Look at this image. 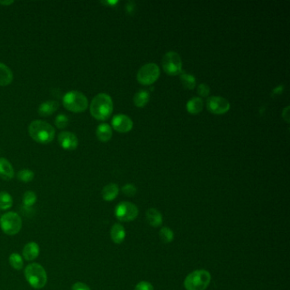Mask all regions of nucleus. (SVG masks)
<instances>
[{
  "instance_id": "nucleus-1",
  "label": "nucleus",
  "mask_w": 290,
  "mask_h": 290,
  "mask_svg": "<svg viewBox=\"0 0 290 290\" xmlns=\"http://www.w3.org/2000/svg\"><path fill=\"white\" fill-rule=\"evenodd\" d=\"M89 111L93 118L105 121L109 119L113 111V103L111 96L105 93H100L96 95L90 103Z\"/></svg>"
},
{
  "instance_id": "nucleus-2",
  "label": "nucleus",
  "mask_w": 290,
  "mask_h": 290,
  "mask_svg": "<svg viewBox=\"0 0 290 290\" xmlns=\"http://www.w3.org/2000/svg\"><path fill=\"white\" fill-rule=\"evenodd\" d=\"M28 133L33 141L38 143L49 144L55 138L56 129L49 123L34 120L29 124Z\"/></svg>"
},
{
  "instance_id": "nucleus-3",
  "label": "nucleus",
  "mask_w": 290,
  "mask_h": 290,
  "mask_svg": "<svg viewBox=\"0 0 290 290\" xmlns=\"http://www.w3.org/2000/svg\"><path fill=\"white\" fill-rule=\"evenodd\" d=\"M24 275L30 286L35 290L43 289L48 282L46 270L40 264L31 263L26 266Z\"/></svg>"
},
{
  "instance_id": "nucleus-4",
  "label": "nucleus",
  "mask_w": 290,
  "mask_h": 290,
  "mask_svg": "<svg viewBox=\"0 0 290 290\" xmlns=\"http://www.w3.org/2000/svg\"><path fill=\"white\" fill-rule=\"evenodd\" d=\"M62 103L65 108L76 113L84 112L89 106V102L84 94L76 90L66 93L63 96Z\"/></svg>"
},
{
  "instance_id": "nucleus-5",
  "label": "nucleus",
  "mask_w": 290,
  "mask_h": 290,
  "mask_svg": "<svg viewBox=\"0 0 290 290\" xmlns=\"http://www.w3.org/2000/svg\"><path fill=\"white\" fill-rule=\"evenodd\" d=\"M210 281L211 275L208 270H194L186 277L184 286L186 290H205Z\"/></svg>"
},
{
  "instance_id": "nucleus-6",
  "label": "nucleus",
  "mask_w": 290,
  "mask_h": 290,
  "mask_svg": "<svg viewBox=\"0 0 290 290\" xmlns=\"http://www.w3.org/2000/svg\"><path fill=\"white\" fill-rule=\"evenodd\" d=\"M22 228V221L20 215L15 212H8L0 217V228L9 236H14L20 232Z\"/></svg>"
},
{
  "instance_id": "nucleus-7",
  "label": "nucleus",
  "mask_w": 290,
  "mask_h": 290,
  "mask_svg": "<svg viewBox=\"0 0 290 290\" xmlns=\"http://www.w3.org/2000/svg\"><path fill=\"white\" fill-rule=\"evenodd\" d=\"M162 66L165 73L175 76L182 72V60L178 53L168 51L162 59Z\"/></svg>"
},
{
  "instance_id": "nucleus-8",
  "label": "nucleus",
  "mask_w": 290,
  "mask_h": 290,
  "mask_svg": "<svg viewBox=\"0 0 290 290\" xmlns=\"http://www.w3.org/2000/svg\"><path fill=\"white\" fill-rule=\"evenodd\" d=\"M160 69L155 63H147L142 66L137 73V80L143 85H150L158 80Z\"/></svg>"
},
{
  "instance_id": "nucleus-9",
  "label": "nucleus",
  "mask_w": 290,
  "mask_h": 290,
  "mask_svg": "<svg viewBox=\"0 0 290 290\" xmlns=\"http://www.w3.org/2000/svg\"><path fill=\"white\" fill-rule=\"evenodd\" d=\"M115 216L119 221L129 222L138 216L139 210L136 205L129 202H122L116 206Z\"/></svg>"
},
{
  "instance_id": "nucleus-10",
  "label": "nucleus",
  "mask_w": 290,
  "mask_h": 290,
  "mask_svg": "<svg viewBox=\"0 0 290 290\" xmlns=\"http://www.w3.org/2000/svg\"><path fill=\"white\" fill-rule=\"evenodd\" d=\"M231 104L226 98L221 96H210L207 100V108L214 114H224L230 110Z\"/></svg>"
},
{
  "instance_id": "nucleus-11",
  "label": "nucleus",
  "mask_w": 290,
  "mask_h": 290,
  "mask_svg": "<svg viewBox=\"0 0 290 290\" xmlns=\"http://www.w3.org/2000/svg\"><path fill=\"white\" fill-rule=\"evenodd\" d=\"M112 126L116 131L127 133L133 128V121L125 114H117L112 119Z\"/></svg>"
},
{
  "instance_id": "nucleus-12",
  "label": "nucleus",
  "mask_w": 290,
  "mask_h": 290,
  "mask_svg": "<svg viewBox=\"0 0 290 290\" xmlns=\"http://www.w3.org/2000/svg\"><path fill=\"white\" fill-rule=\"evenodd\" d=\"M58 142L60 145L67 151L75 150L79 145V140L76 135L69 131H62L60 133Z\"/></svg>"
},
{
  "instance_id": "nucleus-13",
  "label": "nucleus",
  "mask_w": 290,
  "mask_h": 290,
  "mask_svg": "<svg viewBox=\"0 0 290 290\" xmlns=\"http://www.w3.org/2000/svg\"><path fill=\"white\" fill-rule=\"evenodd\" d=\"M40 249L39 244L35 242H30L26 244L22 250V256L26 261H33L39 257Z\"/></svg>"
},
{
  "instance_id": "nucleus-14",
  "label": "nucleus",
  "mask_w": 290,
  "mask_h": 290,
  "mask_svg": "<svg viewBox=\"0 0 290 290\" xmlns=\"http://www.w3.org/2000/svg\"><path fill=\"white\" fill-rule=\"evenodd\" d=\"M15 175L13 166L10 161L3 158H0V177L4 181H10Z\"/></svg>"
},
{
  "instance_id": "nucleus-15",
  "label": "nucleus",
  "mask_w": 290,
  "mask_h": 290,
  "mask_svg": "<svg viewBox=\"0 0 290 290\" xmlns=\"http://www.w3.org/2000/svg\"><path fill=\"white\" fill-rule=\"evenodd\" d=\"M111 238L112 242L116 244H122L126 237V231L122 225L116 223L113 225L111 229Z\"/></svg>"
},
{
  "instance_id": "nucleus-16",
  "label": "nucleus",
  "mask_w": 290,
  "mask_h": 290,
  "mask_svg": "<svg viewBox=\"0 0 290 290\" xmlns=\"http://www.w3.org/2000/svg\"><path fill=\"white\" fill-rule=\"evenodd\" d=\"M59 108V103L56 101H46L41 103L39 107V114L42 117H49Z\"/></svg>"
},
{
  "instance_id": "nucleus-17",
  "label": "nucleus",
  "mask_w": 290,
  "mask_h": 290,
  "mask_svg": "<svg viewBox=\"0 0 290 290\" xmlns=\"http://www.w3.org/2000/svg\"><path fill=\"white\" fill-rule=\"evenodd\" d=\"M119 192V186L115 183H110L104 186L103 191H102V195H103V198L105 201L111 202L118 197Z\"/></svg>"
},
{
  "instance_id": "nucleus-18",
  "label": "nucleus",
  "mask_w": 290,
  "mask_h": 290,
  "mask_svg": "<svg viewBox=\"0 0 290 290\" xmlns=\"http://www.w3.org/2000/svg\"><path fill=\"white\" fill-rule=\"evenodd\" d=\"M146 220L152 227L158 228L163 223V215L158 209L154 208H149L146 211Z\"/></svg>"
},
{
  "instance_id": "nucleus-19",
  "label": "nucleus",
  "mask_w": 290,
  "mask_h": 290,
  "mask_svg": "<svg viewBox=\"0 0 290 290\" xmlns=\"http://www.w3.org/2000/svg\"><path fill=\"white\" fill-rule=\"evenodd\" d=\"M96 136L99 141L107 142L112 136V129L107 124H102L96 129Z\"/></svg>"
},
{
  "instance_id": "nucleus-20",
  "label": "nucleus",
  "mask_w": 290,
  "mask_h": 290,
  "mask_svg": "<svg viewBox=\"0 0 290 290\" xmlns=\"http://www.w3.org/2000/svg\"><path fill=\"white\" fill-rule=\"evenodd\" d=\"M13 73L6 65L0 63V86H7L13 81Z\"/></svg>"
},
{
  "instance_id": "nucleus-21",
  "label": "nucleus",
  "mask_w": 290,
  "mask_h": 290,
  "mask_svg": "<svg viewBox=\"0 0 290 290\" xmlns=\"http://www.w3.org/2000/svg\"><path fill=\"white\" fill-rule=\"evenodd\" d=\"M204 108V101L200 97H192L186 103V110L191 114H198Z\"/></svg>"
},
{
  "instance_id": "nucleus-22",
  "label": "nucleus",
  "mask_w": 290,
  "mask_h": 290,
  "mask_svg": "<svg viewBox=\"0 0 290 290\" xmlns=\"http://www.w3.org/2000/svg\"><path fill=\"white\" fill-rule=\"evenodd\" d=\"M150 100V93L145 89H140L139 91L135 93L133 102L137 107H144Z\"/></svg>"
},
{
  "instance_id": "nucleus-23",
  "label": "nucleus",
  "mask_w": 290,
  "mask_h": 290,
  "mask_svg": "<svg viewBox=\"0 0 290 290\" xmlns=\"http://www.w3.org/2000/svg\"><path fill=\"white\" fill-rule=\"evenodd\" d=\"M180 74H181L180 79H181L182 85L184 86V88L188 89H194L196 83H197L196 78L192 74L185 73V72H182Z\"/></svg>"
},
{
  "instance_id": "nucleus-24",
  "label": "nucleus",
  "mask_w": 290,
  "mask_h": 290,
  "mask_svg": "<svg viewBox=\"0 0 290 290\" xmlns=\"http://www.w3.org/2000/svg\"><path fill=\"white\" fill-rule=\"evenodd\" d=\"M13 206V198L6 191L0 192V209L7 210Z\"/></svg>"
},
{
  "instance_id": "nucleus-25",
  "label": "nucleus",
  "mask_w": 290,
  "mask_h": 290,
  "mask_svg": "<svg viewBox=\"0 0 290 290\" xmlns=\"http://www.w3.org/2000/svg\"><path fill=\"white\" fill-rule=\"evenodd\" d=\"M10 265L15 270H20L23 268V259L18 253H12L9 257Z\"/></svg>"
},
{
  "instance_id": "nucleus-26",
  "label": "nucleus",
  "mask_w": 290,
  "mask_h": 290,
  "mask_svg": "<svg viewBox=\"0 0 290 290\" xmlns=\"http://www.w3.org/2000/svg\"><path fill=\"white\" fill-rule=\"evenodd\" d=\"M159 237L165 244H169L174 239V232L170 228H163L159 231Z\"/></svg>"
},
{
  "instance_id": "nucleus-27",
  "label": "nucleus",
  "mask_w": 290,
  "mask_h": 290,
  "mask_svg": "<svg viewBox=\"0 0 290 290\" xmlns=\"http://www.w3.org/2000/svg\"><path fill=\"white\" fill-rule=\"evenodd\" d=\"M17 178L20 181V182H32L33 178H34V173H33L31 169L28 168H24L21 169L20 171L18 172L17 174Z\"/></svg>"
},
{
  "instance_id": "nucleus-28",
  "label": "nucleus",
  "mask_w": 290,
  "mask_h": 290,
  "mask_svg": "<svg viewBox=\"0 0 290 290\" xmlns=\"http://www.w3.org/2000/svg\"><path fill=\"white\" fill-rule=\"evenodd\" d=\"M22 202L26 207H28V208L32 207L33 205H35V203L37 202L36 193L33 191H26L24 193Z\"/></svg>"
},
{
  "instance_id": "nucleus-29",
  "label": "nucleus",
  "mask_w": 290,
  "mask_h": 290,
  "mask_svg": "<svg viewBox=\"0 0 290 290\" xmlns=\"http://www.w3.org/2000/svg\"><path fill=\"white\" fill-rule=\"evenodd\" d=\"M55 124L58 129H65L69 124V119L66 114H59L55 119Z\"/></svg>"
},
{
  "instance_id": "nucleus-30",
  "label": "nucleus",
  "mask_w": 290,
  "mask_h": 290,
  "mask_svg": "<svg viewBox=\"0 0 290 290\" xmlns=\"http://www.w3.org/2000/svg\"><path fill=\"white\" fill-rule=\"evenodd\" d=\"M122 191L123 193L127 197H134L137 192V188L135 185L126 184L123 186Z\"/></svg>"
},
{
  "instance_id": "nucleus-31",
  "label": "nucleus",
  "mask_w": 290,
  "mask_h": 290,
  "mask_svg": "<svg viewBox=\"0 0 290 290\" xmlns=\"http://www.w3.org/2000/svg\"><path fill=\"white\" fill-rule=\"evenodd\" d=\"M210 93V89L207 84L200 83L198 86V94L202 97H207Z\"/></svg>"
},
{
  "instance_id": "nucleus-32",
  "label": "nucleus",
  "mask_w": 290,
  "mask_h": 290,
  "mask_svg": "<svg viewBox=\"0 0 290 290\" xmlns=\"http://www.w3.org/2000/svg\"><path fill=\"white\" fill-rule=\"evenodd\" d=\"M135 290H154V289H153L152 284H150L149 282L142 281L135 286Z\"/></svg>"
},
{
  "instance_id": "nucleus-33",
  "label": "nucleus",
  "mask_w": 290,
  "mask_h": 290,
  "mask_svg": "<svg viewBox=\"0 0 290 290\" xmlns=\"http://www.w3.org/2000/svg\"><path fill=\"white\" fill-rule=\"evenodd\" d=\"M72 290H91L90 288L82 282H77L72 286Z\"/></svg>"
},
{
  "instance_id": "nucleus-34",
  "label": "nucleus",
  "mask_w": 290,
  "mask_h": 290,
  "mask_svg": "<svg viewBox=\"0 0 290 290\" xmlns=\"http://www.w3.org/2000/svg\"><path fill=\"white\" fill-rule=\"evenodd\" d=\"M289 111H290V106H287L286 108L284 109L283 112V118L286 122H290V116H289Z\"/></svg>"
},
{
  "instance_id": "nucleus-35",
  "label": "nucleus",
  "mask_w": 290,
  "mask_h": 290,
  "mask_svg": "<svg viewBox=\"0 0 290 290\" xmlns=\"http://www.w3.org/2000/svg\"><path fill=\"white\" fill-rule=\"evenodd\" d=\"M14 3V1H11V0H5V1H0V4H2V5H10V4H12Z\"/></svg>"
}]
</instances>
